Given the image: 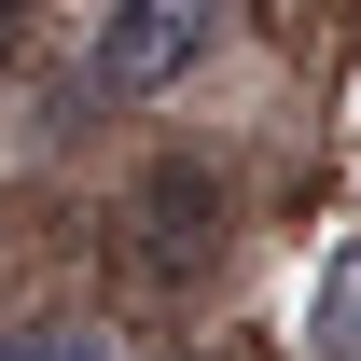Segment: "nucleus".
<instances>
[{"mask_svg":"<svg viewBox=\"0 0 361 361\" xmlns=\"http://www.w3.org/2000/svg\"><path fill=\"white\" fill-rule=\"evenodd\" d=\"M223 250V195H209V167H153L139 180V278L167 292V278H195Z\"/></svg>","mask_w":361,"mask_h":361,"instance_id":"2","label":"nucleus"},{"mask_svg":"<svg viewBox=\"0 0 361 361\" xmlns=\"http://www.w3.org/2000/svg\"><path fill=\"white\" fill-rule=\"evenodd\" d=\"M209 42H223V0H111V28H97V84H111V97H153V84H180Z\"/></svg>","mask_w":361,"mask_h":361,"instance_id":"1","label":"nucleus"},{"mask_svg":"<svg viewBox=\"0 0 361 361\" xmlns=\"http://www.w3.org/2000/svg\"><path fill=\"white\" fill-rule=\"evenodd\" d=\"M0 361H97V334H0Z\"/></svg>","mask_w":361,"mask_h":361,"instance_id":"4","label":"nucleus"},{"mask_svg":"<svg viewBox=\"0 0 361 361\" xmlns=\"http://www.w3.org/2000/svg\"><path fill=\"white\" fill-rule=\"evenodd\" d=\"M14 28H28V0H0V56H14Z\"/></svg>","mask_w":361,"mask_h":361,"instance_id":"5","label":"nucleus"},{"mask_svg":"<svg viewBox=\"0 0 361 361\" xmlns=\"http://www.w3.org/2000/svg\"><path fill=\"white\" fill-rule=\"evenodd\" d=\"M306 361H361V236L319 264V292H306Z\"/></svg>","mask_w":361,"mask_h":361,"instance_id":"3","label":"nucleus"}]
</instances>
